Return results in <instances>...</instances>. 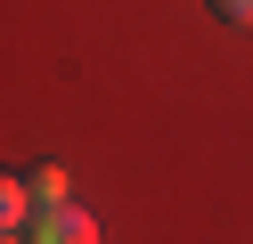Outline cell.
I'll use <instances>...</instances> for the list:
<instances>
[{"mask_svg": "<svg viewBox=\"0 0 253 244\" xmlns=\"http://www.w3.org/2000/svg\"><path fill=\"white\" fill-rule=\"evenodd\" d=\"M25 220H33V195H25V179H8V171H0V244H8V236H25Z\"/></svg>", "mask_w": 253, "mask_h": 244, "instance_id": "2", "label": "cell"}, {"mask_svg": "<svg viewBox=\"0 0 253 244\" xmlns=\"http://www.w3.org/2000/svg\"><path fill=\"white\" fill-rule=\"evenodd\" d=\"M25 236H41V244H90V236H98V220H90L82 204H41L33 220H25Z\"/></svg>", "mask_w": 253, "mask_h": 244, "instance_id": "1", "label": "cell"}, {"mask_svg": "<svg viewBox=\"0 0 253 244\" xmlns=\"http://www.w3.org/2000/svg\"><path fill=\"white\" fill-rule=\"evenodd\" d=\"M212 16H220V25H245V33H253V0H212Z\"/></svg>", "mask_w": 253, "mask_h": 244, "instance_id": "4", "label": "cell"}, {"mask_svg": "<svg viewBox=\"0 0 253 244\" xmlns=\"http://www.w3.org/2000/svg\"><path fill=\"white\" fill-rule=\"evenodd\" d=\"M25 195H33V211H41V204H66V171H57V163L25 171Z\"/></svg>", "mask_w": 253, "mask_h": 244, "instance_id": "3", "label": "cell"}]
</instances>
